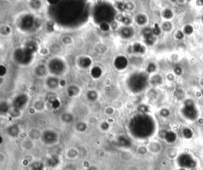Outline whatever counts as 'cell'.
<instances>
[{
  "mask_svg": "<svg viewBox=\"0 0 203 170\" xmlns=\"http://www.w3.org/2000/svg\"><path fill=\"white\" fill-rule=\"evenodd\" d=\"M183 34H182V33H179V34H178V38H183Z\"/></svg>",
  "mask_w": 203,
  "mask_h": 170,
  "instance_id": "cell-7",
  "label": "cell"
},
{
  "mask_svg": "<svg viewBox=\"0 0 203 170\" xmlns=\"http://www.w3.org/2000/svg\"><path fill=\"white\" fill-rule=\"evenodd\" d=\"M192 32H193V28H192L191 26H186V28H185V33H186V34H191Z\"/></svg>",
  "mask_w": 203,
  "mask_h": 170,
  "instance_id": "cell-4",
  "label": "cell"
},
{
  "mask_svg": "<svg viewBox=\"0 0 203 170\" xmlns=\"http://www.w3.org/2000/svg\"><path fill=\"white\" fill-rule=\"evenodd\" d=\"M172 16V13L170 11H167L166 12V18H171Z\"/></svg>",
  "mask_w": 203,
  "mask_h": 170,
  "instance_id": "cell-6",
  "label": "cell"
},
{
  "mask_svg": "<svg viewBox=\"0 0 203 170\" xmlns=\"http://www.w3.org/2000/svg\"><path fill=\"white\" fill-rule=\"evenodd\" d=\"M168 139L169 141H171V142H172V141H174L175 139V135H174V134H172V133H170L168 135Z\"/></svg>",
  "mask_w": 203,
  "mask_h": 170,
  "instance_id": "cell-5",
  "label": "cell"
},
{
  "mask_svg": "<svg viewBox=\"0 0 203 170\" xmlns=\"http://www.w3.org/2000/svg\"><path fill=\"white\" fill-rule=\"evenodd\" d=\"M202 20H203V18H202Z\"/></svg>",
  "mask_w": 203,
  "mask_h": 170,
  "instance_id": "cell-8",
  "label": "cell"
},
{
  "mask_svg": "<svg viewBox=\"0 0 203 170\" xmlns=\"http://www.w3.org/2000/svg\"><path fill=\"white\" fill-rule=\"evenodd\" d=\"M183 111V114H185V116L190 118V119H194L197 115V110H196L194 104L192 103H190V104L186 103V107H184Z\"/></svg>",
  "mask_w": 203,
  "mask_h": 170,
  "instance_id": "cell-2",
  "label": "cell"
},
{
  "mask_svg": "<svg viewBox=\"0 0 203 170\" xmlns=\"http://www.w3.org/2000/svg\"><path fill=\"white\" fill-rule=\"evenodd\" d=\"M183 135H184V136L186 137V138L190 139V138L192 137V131H190V129H185L184 131H183Z\"/></svg>",
  "mask_w": 203,
  "mask_h": 170,
  "instance_id": "cell-3",
  "label": "cell"
},
{
  "mask_svg": "<svg viewBox=\"0 0 203 170\" xmlns=\"http://www.w3.org/2000/svg\"><path fill=\"white\" fill-rule=\"evenodd\" d=\"M179 162L181 166L185 167V168H192L195 165V162L193 160V158L187 154H183V155L180 156Z\"/></svg>",
  "mask_w": 203,
  "mask_h": 170,
  "instance_id": "cell-1",
  "label": "cell"
}]
</instances>
